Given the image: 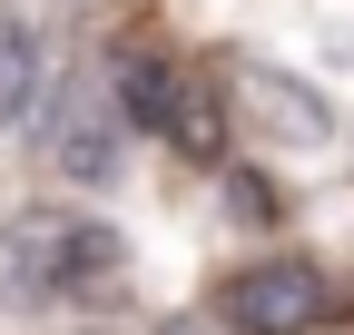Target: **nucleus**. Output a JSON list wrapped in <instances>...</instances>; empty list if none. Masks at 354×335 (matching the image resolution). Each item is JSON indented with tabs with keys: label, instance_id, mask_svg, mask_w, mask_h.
Segmentation results:
<instances>
[{
	"label": "nucleus",
	"instance_id": "nucleus-8",
	"mask_svg": "<svg viewBox=\"0 0 354 335\" xmlns=\"http://www.w3.org/2000/svg\"><path fill=\"white\" fill-rule=\"evenodd\" d=\"M158 335H216V325H197V316H167V325H158Z\"/></svg>",
	"mask_w": 354,
	"mask_h": 335
},
{
	"label": "nucleus",
	"instance_id": "nucleus-1",
	"mask_svg": "<svg viewBox=\"0 0 354 335\" xmlns=\"http://www.w3.org/2000/svg\"><path fill=\"white\" fill-rule=\"evenodd\" d=\"M109 266H118V237L99 217H79V207H20V217L0 227V306H10V316L69 306Z\"/></svg>",
	"mask_w": 354,
	"mask_h": 335
},
{
	"label": "nucleus",
	"instance_id": "nucleus-10",
	"mask_svg": "<svg viewBox=\"0 0 354 335\" xmlns=\"http://www.w3.org/2000/svg\"><path fill=\"white\" fill-rule=\"evenodd\" d=\"M79 10H88V0H79Z\"/></svg>",
	"mask_w": 354,
	"mask_h": 335
},
{
	"label": "nucleus",
	"instance_id": "nucleus-4",
	"mask_svg": "<svg viewBox=\"0 0 354 335\" xmlns=\"http://www.w3.org/2000/svg\"><path fill=\"white\" fill-rule=\"evenodd\" d=\"M158 138H167L177 158H197V168H216V158L236 148V129H227V89H216L207 69H187V79H177V89H167V118H158Z\"/></svg>",
	"mask_w": 354,
	"mask_h": 335
},
{
	"label": "nucleus",
	"instance_id": "nucleus-2",
	"mask_svg": "<svg viewBox=\"0 0 354 335\" xmlns=\"http://www.w3.org/2000/svg\"><path fill=\"white\" fill-rule=\"evenodd\" d=\"M325 306H335V286H325L315 257H256V266H236L216 286V316L236 335H315Z\"/></svg>",
	"mask_w": 354,
	"mask_h": 335
},
{
	"label": "nucleus",
	"instance_id": "nucleus-5",
	"mask_svg": "<svg viewBox=\"0 0 354 335\" xmlns=\"http://www.w3.org/2000/svg\"><path fill=\"white\" fill-rule=\"evenodd\" d=\"M39 109H50V50L30 20H0V138H20Z\"/></svg>",
	"mask_w": 354,
	"mask_h": 335
},
{
	"label": "nucleus",
	"instance_id": "nucleus-9",
	"mask_svg": "<svg viewBox=\"0 0 354 335\" xmlns=\"http://www.w3.org/2000/svg\"><path fill=\"white\" fill-rule=\"evenodd\" d=\"M88 335H109V325H88Z\"/></svg>",
	"mask_w": 354,
	"mask_h": 335
},
{
	"label": "nucleus",
	"instance_id": "nucleus-3",
	"mask_svg": "<svg viewBox=\"0 0 354 335\" xmlns=\"http://www.w3.org/2000/svg\"><path fill=\"white\" fill-rule=\"evenodd\" d=\"M118 138H128V118H118V99H109V69L99 79H69L59 89V118H50V168L69 188H99V178H118Z\"/></svg>",
	"mask_w": 354,
	"mask_h": 335
},
{
	"label": "nucleus",
	"instance_id": "nucleus-7",
	"mask_svg": "<svg viewBox=\"0 0 354 335\" xmlns=\"http://www.w3.org/2000/svg\"><path fill=\"white\" fill-rule=\"evenodd\" d=\"M227 197H236V217H276V188H266V178H236Z\"/></svg>",
	"mask_w": 354,
	"mask_h": 335
},
{
	"label": "nucleus",
	"instance_id": "nucleus-6",
	"mask_svg": "<svg viewBox=\"0 0 354 335\" xmlns=\"http://www.w3.org/2000/svg\"><path fill=\"white\" fill-rule=\"evenodd\" d=\"M167 89H177V69H158V60H118L109 69V99H118L128 129H158V118H167Z\"/></svg>",
	"mask_w": 354,
	"mask_h": 335
}]
</instances>
